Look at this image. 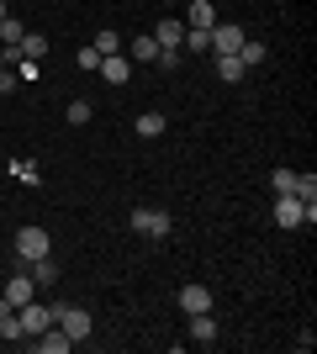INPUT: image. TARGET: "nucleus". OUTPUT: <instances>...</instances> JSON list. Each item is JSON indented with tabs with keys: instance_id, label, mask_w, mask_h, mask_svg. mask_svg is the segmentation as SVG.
I'll use <instances>...</instances> for the list:
<instances>
[{
	"instance_id": "29",
	"label": "nucleus",
	"mask_w": 317,
	"mask_h": 354,
	"mask_svg": "<svg viewBox=\"0 0 317 354\" xmlns=\"http://www.w3.org/2000/svg\"><path fill=\"white\" fill-rule=\"evenodd\" d=\"M153 64H159V69H175V64H180V48H159V59H153Z\"/></svg>"
},
{
	"instance_id": "1",
	"label": "nucleus",
	"mask_w": 317,
	"mask_h": 354,
	"mask_svg": "<svg viewBox=\"0 0 317 354\" xmlns=\"http://www.w3.org/2000/svg\"><path fill=\"white\" fill-rule=\"evenodd\" d=\"M11 249H16V259H21V265H32V259L53 254V238H48V227H21Z\"/></svg>"
},
{
	"instance_id": "31",
	"label": "nucleus",
	"mask_w": 317,
	"mask_h": 354,
	"mask_svg": "<svg viewBox=\"0 0 317 354\" xmlns=\"http://www.w3.org/2000/svg\"><path fill=\"white\" fill-rule=\"evenodd\" d=\"M0 69H6V48H0Z\"/></svg>"
},
{
	"instance_id": "17",
	"label": "nucleus",
	"mask_w": 317,
	"mask_h": 354,
	"mask_svg": "<svg viewBox=\"0 0 317 354\" xmlns=\"http://www.w3.org/2000/svg\"><path fill=\"white\" fill-rule=\"evenodd\" d=\"M122 48L133 53V64H153L159 59V43H153V37H137V43H122Z\"/></svg>"
},
{
	"instance_id": "27",
	"label": "nucleus",
	"mask_w": 317,
	"mask_h": 354,
	"mask_svg": "<svg viewBox=\"0 0 317 354\" xmlns=\"http://www.w3.org/2000/svg\"><path fill=\"white\" fill-rule=\"evenodd\" d=\"M11 169H16V175H21V180H27V185H37V164H32V159H16Z\"/></svg>"
},
{
	"instance_id": "24",
	"label": "nucleus",
	"mask_w": 317,
	"mask_h": 354,
	"mask_svg": "<svg viewBox=\"0 0 317 354\" xmlns=\"http://www.w3.org/2000/svg\"><path fill=\"white\" fill-rule=\"evenodd\" d=\"M95 53H101V59L106 53H122V37L117 32H95Z\"/></svg>"
},
{
	"instance_id": "7",
	"label": "nucleus",
	"mask_w": 317,
	"mask_h": 354,
	"mask_svg": "<svg viewBox=\"0 0 317 354\" xmlns=\"http://www.w3.org/2000/svg\"><path fill=\"white\" fill-rule=\"evenodd\" d=\"M101 80L106 85H127V80H133V59H127V53H106L101 59Z\"/></svg>"
},
{
	"instance_id": "3",
	"label": "nucleus",
	"mask_w": 317,
	"mask_h": 354,
	"mask_svg": "<svg viewBox=\"0 0 317 354\" xmlns=\"http://www.w3.org/2000/svg\"><path fill=\"white\" fill-rule=\"evenodd\" d=\"M53 323H59L64 328V333H69V339H90V328H95V317H90V312H85V307H64V301H59V312H53Z\"/></svg>"
},
{
	"instance_id": "2",
	"label": "nucleus",
	"mask_w": 317,
	"mask_h": 354,
	"mask_svg": "<svg viewBox=\"0 0 317 354\" xmlns=\"http://www.w3.org/2000/svg\"><path fill=\"white\" fill-rule=\"evenodd\" d=\"M169 227H175V217L159 212V207H137L133 212V233H143V238H169Z\"/></svg>"
},
{
	"instance_id": "13",
	"label": "nucleus",
	"mask_w": 317,
	"mask_h": 354,
	"mask_svg": "<svg viewBox=\"0 0 317 354\" xmlns=\"http://www.w3.org/2000/svg\"><path fill=\"white\" fill-rule=\"evenodd\" d=\"M0 339H27V333H21V317H16V307L11 301H6V296H0Z\"/></svg>"
},
{
	"instance_id": "6",
	"label": "nucleus",
	"mask_w": 317,
	"mask_h": 354,
	"mask_svg": "<svg viewBox=\"0 0 317 354\" xmlns=\"http://www.w3.org/2000/svg\"><path fill=\"white\" fill-rule=\"evenodd\" d=\"M243 43H249V37H243L238 21H217V27H211V53H238Z\"/></svg>"
},
{
	"instance_id": "16",
	"label": "nucleus",
	"mask_w": 317,
	"mask_h": 354,
	"mask_svg": "<svg viewBox=\"0 0 317 354\" xmlns=\"http://www.w3.org/2000/svg\"><path fill=\"white\" fill-rule=\"evenodd\" d=\"M21 59H32V64L48 59V37L43 32H27V37H21Z\"/></svg>"
},
{
	"instance_id": "4",
	"label": "nucleus",
	"mask_w": 317,
	"mask_h": 354,
	"mask_svg": "<svg viewBox=\"0 0 317 354\" xmlns=\"http://www.w3.org/2000/svg\"><path fill=\"white\" fill-rule=\"evenodd\" d=\"M16 317H21V333H32V339H37L43 328H53V307H43L37 296H32L27 307H16Z\"/></svg>"
},
{
	"instance_id": "28",
	"label": "nucleus",
	"mask_w": 317,
	"mask_h": 354,
	"mask_svg": "<svg viewBox=\"0 0 317 354\" xmlns=\"http://www.w3.org/2000/svg\"><path fill=\"white\" fill-rule=\"evenodd\" d=\"M275 191H296V169H275Z\"/></svg>"
},
{
	"instance_id": "19",
	"label": "nucleus",
	"mask_w": 317,
	"mask_h": 354,
	"mask_svg": "<svg viewBox=\"0 0 317 354\" xmlns=\"http://www.w3.org/2000/svg\"><path fill=\"white\" fill-rule=\"evenodd\" d=\"M191 27H217V11H211V0H191Z\"/></svg>"
},
{
	"instance_id": "11",
	"label": "nucleus",
	"mask_w": 317,
	"mask_h": 354,
	"mask_svg": "<svg viewBox=\"0 0 317 354\" xmlns=\"http://www.w3.org/2000/svg\"><path fill=\"white\" fill-rule=\"evenodd\" d=\"M153 43H159V48H180L185 43V27L175 21V16H164V21L153 27Z\"/></svg>"
},
{
	"instance_id": "26",
	"label": "nucleus",
	"mask_w": 317,
	"mask_h": 354,
	"mask_svg": "<svg viewBox=\"0 0 317 354\" xmlns=\"http://www.w3.org/2000/svg\"><path fill=\"white\" fill-rule=\"evenodd\" d=\"M75 64H79V69H101V53H95V43H90V48H79Z\"/></svg>"
},
{
	"instance_id": "25",
	"label": "nucleus",
	"mask_w": 317,
	"mask_h": 354,
	"mask_svg": "<svg viewBox=\"0 0 317 354\" xmlns=\"http://www.w3.org/2000/svg\"><path fill=\"white\" fill-rule=\"evenodd\" d=\"M64 117L75 122V127H85V122H90V101H69V111H64Z\"/></svg>"
},
{
	"instance_id": "20",
	"label": "nucleus",
	"mask_w": 317,
	"mask_h": 354,
	"mask_svg": "<svg viewBox=\"0 0 317 354\" xmlns=\"http://www.w3.org/2000/svg\"><path fill=\"white\" fill-rule=\"evenodd\" d=\"M217 74H222V80H243V64H238V53H217Z\"/></svg>"
},
{
	"instance_id": "5",
	"label": "nucleus",
	"mask_w": 317,
	"mask_h": 354,
	"mask_svg": "<svg viewBox=\"0 0 317 354\" xmlns=\"http://www.w3.org/2000/svg\"><path fill=\"white\" fill-rule=\"evenodd\" d=\"M275 222H280V227H302V222H307V201H302V196H291V191H280V196H275Z\"/></svg>"
},
{
	"instance_id": "15",
	"label": "nucleus",
	"mask_w": 317,
	"mask_h": 354,
	"mask_svg": "<svg viewBox=\"0 0 317 354\" xmlns=\"http://www.w3.org/2000/svg\"><path fill=\"white\" fill-rule=\"evenodd\" d=\"M21 37H27V27H21V21L6 11V16H0V48L11 53V48H21Z\"/></svg>"
},
{
	"instance_id": "23",
	"label": "nucleus",
	"mask_w": 317,
	"mask_h": 354,
	"mask_svg": "<svg viewBox=\"0 0 317 354\" xmlns=\"http://www.w3.org/2000/svg\"><path fill=\"white\" fill-rule=\"evenodd\" d=\"M291 196H302V201H317V175L307 169V175H296V191Z\"/></svg>"
},
{
	"instance_id": "9",
	"label": "nucleus",
	"mask_w": 317,
	"mask_h": 354,
	"mask_svg": "<svg viewBox=\"0 0 317 354\" xmlns=\"http://www.w3.org/2000/svg\"><path fill=\"white\" fill-rule=\"evenodd\" d=\"M180 312H191V317H196V312H211V291L206 286H180Z\"/></svg>"
},
{
	"instance_id": "22",
	"label": "nucleus",
	"mask_w": 317,
	"mask_h": 354,
	"mask_svg": "<svg viewBox=\"0 0 317 354\" xmlns=\"http://www.w3.org/2000/svg\"><path fill=\"white\" fill-rule=\"evenodd\" d=\"M164 133V117H159V111H143V117H137V138H159Z\"/></svg>"
},
{
	"instance_id": "10",
	"label": "nucleus",
	"mask_w": 317,
	"mask_h": 354,
	"mask_svg": "<svg viewBox=\"0 0 317 354\" xmlns=\"http://www.w3.org/2000/svg\"><path fill=\"white\" fill-rule=\"evenodd\" d=\"M191 339H196L201 349L217 344V317H211V312H196V317H191Z\"/></svg>"
},
{
	"instance_id": "18",
	"label": "nucleus",
	"mask_w": 317,
	"mask_h": 354,
	"mask_svg": "<svg viewBox=\"0 0 317 354\" xmlns=\"http://www.w3.org/2000/svg\"><path fill=\"white\" fill-rule=\"evenodd\" d=\"M265 59H270V48H265V43H243L238 48V64H243V69H259Z\"/></svg>"
},
{
	"instance_id": "8",
	"label": "nucleus",
	"mask_w": 317,
	"mask_h": 354,
	"mask_svg": "<svg viewBox=\"0 0 317 354\" xmlns=\"http://www.w3.org/2000/svg\"><path fill=\"white\" fill-rule=\"evenodd\" d=\"M32 344H37V354H69V349H75V339H69V333H64L59 323H53V328H43V333H37Z\"/></svg>"
},
{
	"instance_id": "14",
	"label": "nucleus",
	"mask_w": 317,
	"mask_h": 354,
	"mask_svg": "<svg viewBox=\"0 0 317 354\" xmlns=\"http://www.w3.org/2000/svg\"><path fill=\"white\" fill-rule=\"evenodd\" d=\"M53 281H59V259H53V254H43V259H32V286L43 291V286H53Z\"/></svg>"
},
{
	"instance_id": "30",
	"label": "nucleus",
	"mask_w": 317,
	"mask_h": 354,
	"mask_svg": "<svg viewBox=\"0 0 317 354\" xmlns=\"http://www.w3.org/2000/svg\"><path fill=\"white\" fill-rule=\"evenodd\" d=\"M0 90H6V95H11V90H16V69H11V64L0 69Z\"/></svg>"
},
{
	"instance_id": "32",
	"label": "nucleus",
	"mask_w": 317,
	"mask_h": 354,
	"mask_svg": "<svg viewBox=\"0 0 317 354\" xmlns=\"http://www.w3.org/2000/svg\"><path fill=\"white\" fill-rule=\"evenodd\" d=\"M0 16H6V0H0Z\"/></svg>"
},
{
	"instance_id": "21",
	"label": "nucleus",
	"mask_w": 317,
	"mask_h": 354,
	"mask_svg": "<svg viewBox=\"0 0 317 354\" xmlns=\"http://www.w3.org/2000/svg\"><path fill=\"white\" fill-rule=\"evenodd\" d=\"M180 48H196V53H206L211 48V27H185V43Z\"/></svg>"
},
{
	"instance_id": "12",
	"label": "nucleus",
	"mask_w": 317,
	"mask_h": 354,
	"mask_svg": "<svg viewBox=\"0 0 317 354\" xmlns=\"http://www.w3.org/2000/svg\"><path fill=\"white\" fill-rule=\"evenodd\" d=\"M32 296H37V286H32V275H11V286H6V301H11V307H27Z\"/></svg>"
}]
</instances>
